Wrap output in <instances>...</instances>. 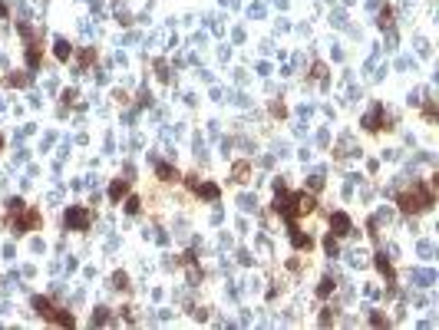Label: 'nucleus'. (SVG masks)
<instances>
[{
    "instance_id": "1",
    "label": "nucleus",
    "mask_w": 439,
    "mask_h": 330,
    "mask_svg": "<svg viewBox=\"0 0 439 330\" xmlns=\"http://www.w3.org/2000/svg\"><path fill=\"white\" fill-rule=\"evenodd\" d=\"M429 205H433V188L423 185V182H416L413 192L399 195V208H403V211H423V208H429Z\"/></svg>"
},
{
    "instance_id": "2",
    "label": "nucleus",
    "mask_w": 439,
    "mask_h": 330,
    "mask_svg": "<svg viewBox=\"0 0 439 330\" xmlns=\"http://www.w3.org/2000/svg\"><path fill=\"white\" fill-rule=\"evenodd\" d=\"M33 307H37V314L46 317V320H56V324H63V327H73V314H60L50 301H43V297H33Z\"/></svg>"
},
{
    "instance_id": "3",
    "label": "nucleus",
    "mask_w": 439,
    "mask_h": 330,
    "mask_svg": "<svg viewBox=\"0 0 439 330\" xmlns=\"http://www.w3.org/2000/svg\"><path fill=\"white\" fill-rule=\"evenodd\" d=\"M66 225H73V228H86V225H89V215H86L83 208H73V211H66Z\"/></svg>"
},
{
    "instance_id": "4",
    "label": "nucleus",
    "mask_w": 439,
    "mask_h": 330,
    "mask_svg": "<svg viewBox=\"0 0 439 330\" xmlns=\"http://www.w3.org/2000/svg\"><path fill=\"white\" fill-rule=\"evenodd\" d=\"M334 225H337V234H350V218L347 215H334Z\"/></svg>"
},
{
    "instance_id": "5",
    "label": "nucleus",
    "mask_w": 439,
    "mask_h": 330,
    "mask_svg": "<svg viewBox=\"0 0 439 330\" xmlns=\"http://www.w3.org/2000/svg\"><path fill=\"white\" fill-rule=\"evenodd\" d=\"M234 179H238V182H248V165H245V162L234 165Z\"/></svg>"
},
{
    "instance_id": "6",
    "label": "nucleus",
    "mask_w": 439,
    "mask_h": 330,
    "mask_svg": "<svg viewBox=\"0 0 439 330\" xmlns=\"http://www.w3.org/2000/svg\"><path fill=\"white\" fill-rule=\"evenodd\" d=\"M159 175H162L165 182H172V179H179V175H175V172H172V168H168V165H159Z\"/></svg>"
},
{
    "instance_id": "7",
    "label": "nucleus",
    "mask_w": 439,
    "mask_h": 330,
    "mask_svg": "<svg viewBox=\"0 0 439 330\" xmlns=\"http://www.w3.org/2000/svg\"><path fill=\"white\" fill-rule=\"evenodd\" d=\"M56 56H60V60H66V56H69V46H66V43H63V40L56 43Z\"/></svg>"
},
{
    "instance_id": "8",
    "label": "nucleus",
    "mask_w": 439,
    "mask_h": 330,
    "mask_svg": "<svg viewBox=\"0 0 439 330\" xmlns=\"http://www.w3.org/2000/svg\"><path fill=\"white\" fill-rule=\"evenodd\" d=\"M123 192H125V182H116V185H112V192H109V195H112V198H119V195H123Z\"/></svg>"
},
{
    "instance_id": "9",
    "label": "nucleus",
    "mask_w": 439,
    "mask_h": 330,
    "mask_svg": "<svg viewBox=\"0 0 439 330\" xmlns=\"http://www.w3.org/2000/svg\"><path fill=\"white\" fill-rule=\"evenodd\" d=\"M125 211H129V215H136V211H139V198H129V202H125Z\"/></svg>"
}]
</instances>
